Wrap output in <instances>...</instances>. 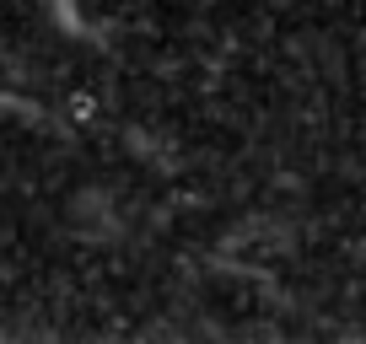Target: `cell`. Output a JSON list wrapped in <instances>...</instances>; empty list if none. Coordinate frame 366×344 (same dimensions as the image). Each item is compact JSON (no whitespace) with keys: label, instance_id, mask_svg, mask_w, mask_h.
<instances>
[{"label":"cell","instance_id":"obj_1","mask_svg":"<svg viewBox=\"0 0 366 344\" xmlns=\"http://www.w3.org/2000/svg\"><path fill=\"white\" fill-rule=\"evenodd\" d=\"M65 118H70L76 129H86L92 118H97V97H92V92H70V97H65Z\"/></svg>","mask_w":366,"mask_h":344}]
</instances>
